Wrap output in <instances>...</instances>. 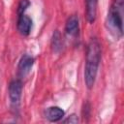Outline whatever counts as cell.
I'll use <instances>...</instances> for the list:
<instances>
[{
  "mask_svg": "<svg viewBox=\"0 0 124 124\" xmlns=\"http://www.w3.org/2000/svg\"><path fill=\"white\" fill-rule=\"evenodd\" d=\"M101 45L97 38H91L86 48V58L84 67V81L87 88H92L101 60Z\"/></svg>",
  "mask_w": 124,
  "mask_h": 124,
  "instance_id": "obj_1",
  "label": "cell"
},
{
  "mask_svg": "<svg viewBox=\"0 0 124 124\" xmlns=\"http://www.w3.org/2000/svg\"><path fill=\"white\" fill-rule=\"evenodd\" d=\"M123 7L124 0H114L108 14L107 23L110 31L116 36V40L123 35Z\"/></svg>",
  "mask_w": 124,
  "mask_h": 124,
  "instance_id": "obj_2",
  "label": "cell"
},
{
  "mask_svg": "<svg viewBox=\"0 0 124 124\" xmlns=\"http://www.w3.org/2000/svg\"><path fill=\"white\" fill-rule=\"evenodd\" d=\"M21 93H22L21 79L19 78L13 79L9 84V98H10L11 107L14 109H17L20 105Z\"/></svg>",
  "mask_w": 124,
  "mask_h": 124,
  "instance_id": "obj_3",
  "label": "cell"
},
{
  "mask_svg": "<svg viewBox=\"0 0 124 124\" xmlns=\"http://www.w3.org/2000/svg\"><path fill=\"white\" fill-rule=\"evenodd\" d=\"M34 57H32L29 54H23L18 62L17 65V70H18V75L21 78L26 77L29 72L31 71L33 65H34Z\"/></svg>",
  "mask_w": 124,
  "mask_h": 124,
  "instance_id": "obj_4",
  "label": "cell"
},
{
  "mask_svg": "<svg viewBox=\"0 0 124 124\" xmlns=\"http://www.w3.org/2000/svg\"><path fill=\"white\" fill-rule=\"evenodd\" d=\"M16 26H17L18 32L21 35L27 36V35H29L31 28H32V19L28 16H26L25 14L18 15Z\"/></svg>",
  "mask_w": 124,
  "mask_h": 124,
  "instance_id": "obj_5",
  "label": "cell"
},
{
  "mask_svg": "<svg viewBox=\"0 0 124 124\" xmlns=\"http://www.w3.org/2000/svg\"><path fill=\"white\" fill-rule=\"evenodd\" d=\"M65 31L66 34L71 37H77L79 31V21L78 17L75 15L70 16L65 24Z\"/></svg>",
  "mask_w": 124,
  "mask_h": 124,
  "instance_id": "obj_6",
  "label": "cell"
},
{
  "mask_svg": "<svg viewBox=\"0 0 124 124\" xmlns=\"http://www.w3.org/2000/svg\"><path fill=\"white\" fill-rule=\"evenodd\" d=\"M98 0H85V14L89 23H93L97 16Z\"/></svg>",
  "mask_w": 124,
  "mask_h": 124,
  "instance_id": "obj_7",
  "label": "cell"
},
{
  "mask_svg": "<svg viewBox=\"0 0 124 124\" xmlns=\"http://www.w3.org/2000/svg\"><path fill=\"white\" fill-rule=\"evenodd\" d=\"M65 112L59 107H50L46 111V117L51 122H57L62 119Z\"/></svg>",
  "mask_w": 124,
  "mask_h": 124,
  "instance_id": "obj_8",
  "label": "cell"
},
{
  "mask_svg": "<svg viewBox=\"0 0 124 124\" xmlns=\"http://www.w3.org/2000/svg\"><path fill=\"white\" fill-rule=\"evenodd\" d=\"M51 46L54 51L58 52L60 51V49L62 48V39H61V34L58 30H56L53 35H52V39H51Z\"/></svg>",
  "mask_w": 124,
  "mask_h": 124,
  "instance_id": "obj_9",
  "label": "cell"
},
{
  "mask_svg": "<svg viewBox=\"0 0 124 124\" xmlns=\"http://www.w3.org/2000/svg\"><path fill=\"white\" fill-rule=\"evenodd\" d=\"M30 2L28 0H21L18 4V8H17V15H21L24 14V12L26 11V9L29 7Z\"/></svg>",
  "mask_w": 124,
  "mask_h": 124,
  "instance_id": "obj_10",
  "label": "cell"
},
{
  "mask_svg": "<svg viewBox=\"0 0 124 124\" xmlns=\"http://www.w3.org/2000/svg\"><path fill=\"white\" fill-rule=\"evenodd\" d=\"M78 121V118L76 117V115H71L70 117H68L67 119L64 120L65 123H77Z\"/></svg>",
  "mask_w": 124,
  "mask_h": 124,
  "instance_id": "obj_11",
  "label": "cell"
}]
</instances>
